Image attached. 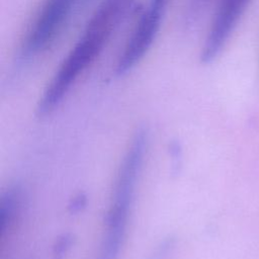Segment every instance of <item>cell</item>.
I'll return each instance as SVG.
<instances>
[{"label":"cell","mask_w":259,"mask_h":259,"mask_svg":"<svg viewBox=\"0 0 259 259\" xmlns=\"http://www.w3.org/2000/svg\"><path fill=\"white\" fill-rule=\"evenodd\" d=\"M80 0H45L21 41L19 55L30 60L48 51L70 20Z\"/></svg>","instance_id":"obj_4"},{"label":"cell","mask_w":259,"mask_h":259,"mask_svg":"<svg viewBox=\"0 0 259 259\" xmlns=\"http://www.w3.org/2000/svg\"><path fill=\"white\" fill-rule=\"evenodd\" d=\"M147 148L148 133L140 128L131 140L117 172L97 259L119 258Z\"/></svg>","instance_id":"obj_2"},{"label":"cell","mask_w":259,"mask_h":259,"mask_svg":"<svg viewBox=\"0 0 259 259\" xmlns=\"http://www.w3.org/2000/svg\"><path fill=\"white\" fill-rule=\"evenodd\" d=\"M70 246V238H68L67 236H64L59 243L57 244L56 247V255L61 256V254H63L65 252V250Z\"/></svg>","instance_id":"obj_7"},{"label":"cell","mask_w":259,"mask_h":259,"mask_svg":"<svg viewBox=\"0 0 259 259\" xmlns=\"http://www.w3.org/2000/svg\"><path fill=\"white\" fill-rule=\"evenodd\" d=\"M251 0H219L200 52L203 64L214 61L245 13Z\"/></svg>","instance_id":"obj_5"},{"label":"cell","mask_w":259,"mask_h":259,"mask_svg":"<svg viewBox=\"0 0 259 259\" xmlns=\"http://www.w3.org/2000/svg\"><path fill=\"white\" fill-rule=\"evenodd\" d=\"M141 0H104L89 19L83 33L61 63L37 104V113L47 115L62 102L79 77L94 63L114 30Z\"/></svg>","instance_id":"obj_1"},{"label":"cell","mask_w":259,"mask_h":259,"mask_svg":"<svg viewBox=\"0 0 259 259\" xmlns=\"http://www.w3.org/2000/svg\"><path fill=\"white\" fill-rule=\"evenodd\" d=\"M85 204V198L83 196H78L77 198H75V201L73 202V204L71 205V208H72V211H76V210H79L81 209V207Z\"/></svg>","instance_id":"obj_8"},{"label":"cell","mask_w":259,"mask_h":259,"mask_svg":"<svg viewBox=\"0 0 259 259\" xmlns=\"http://www.w3.org/2000/svg\"><path fill=\"white\" fill-rule=\"evenodd\" d=\"M171 0H147L138 9L135 26L117 57L114 73L123 76L131 72L151 49L160 30Z\"/></svg>","instance_id":"obj_3"},{"label":"cell","mask_w":259,"mask_h":259,"mask_svg":"<svg viewBox=\"0 0 259 259\" xmlns=\"http://www.w3.org/2000/svg\"><path fill=\"white\" fill-rule=\"evenodd\" d=\"M19 207V193L16 188H8L1 196L0 202V228L5 231L14 220Z\"/></svg>","instance_id":"obj_6"}]
</instances>
